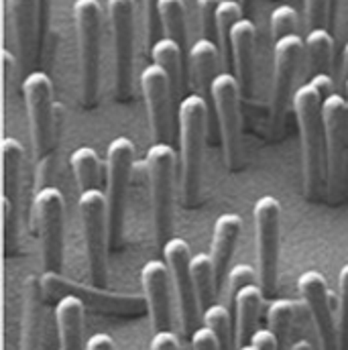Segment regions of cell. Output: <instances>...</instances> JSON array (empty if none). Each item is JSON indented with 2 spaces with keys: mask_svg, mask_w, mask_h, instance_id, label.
Wrapping results in <instances>:
<instances>
[{
  "mask_svg": "<svg viewBox=\"0 0 348 350\" xmlns=\"http://www.w3.org/2000/svg\"><path fill=\"white\" fill-rule=\"evenodd\" d=\"M14 55L8 49H2V70H4V94L8 92V82H10V74H12V66H14Z\"/></svg>",
  "mask_w": 348,
  "mask_h": 350,
  "instance_id": "46",
  "label": "cell"
},
{
  "mask_svg": "<svg viewBox=\"0 0 348 350\" xmlns=\"http://www.w3.org/2000/svg\"><path fill=\"white\" fill-rule=\"evenodd\" d=\"M347 98H348V80H347Z\"/></svg>",
  "mask_w": 348,
  "mask_h": 350,
  "instance_id": "51",
  "label": "cell"
},
{
  "mask_svg": "<svg viewBox=\"0 0 348 350\" xmlns=\"http://www.w3.org/2000/svg\"><path fill=\"white\" fill-rule=\"evenodd\" d=\"M263 293L261 285L253 283L247 285L245 289H241L232 301L235 306V338H237V349L251 345L253 334L257 332V320L261 314L263 306Z\"/></svg>",
  "mask_w": 348,
  "mask_h": 350,
  "instance_id": "22",
  "label": "cell"
},
{
  "mask_svg": "<svg viewBox=\"0 0 348 350\" xmlns=\"http://www.w3.org/2000/svg\"><path fill=\"white\" fill-rule=\"evenodd\" d=\"M2 218H4V241H6V251L12 247V243H14V232H16V220H14V216H16V206L8 200V198H4L2 196Z\"/></svg>",
  "mask_w": 348,
  "mask_h": 350,
  "instance_id": "40",
  "label": "cell"
},
{
  "mask_svg": "<svg viewBox=\"0 0 348 350\" xmlns=\"http://www.w3.org/2000/svg\"><path fill=\"white\" fill-rule=\"evenodd\" d=\"M347 100H348V98H347Z\"/></svg>",
  "mask_w": 348,
  "mask_h": 350,
  "instance_id": "53",
  "label": "cell"
},
{
  "mask_svg": "<svg viewBox=\"0 0 348 350\" xmlns=\"http://www.w3.org/2000/svg\"><path fill=\"white\" fill-rule=\"evenodd\" d=\"M334 51V39L326 27L310 29L304 39V53H306V68L310 76L328 74V66Z\"/></svg>",
  "mask_w": 348,
  "mask_h": 350,
  "instance_id": "25",
  "label": "cell"
},
{
  "mask_svg": "<svg viewBox=\"0 0 348 350\" xmlns=\"http://www.w3.org/2000/svg\"><path fill=\"white\" fill-rule=\"evenodd\" d=\"M304 57V39L299 35H287L275 41L273 51V96H271V114L273 124L281 126L285 110L293 100L291 88L297 74V66Z\"/></svg>",
  "mask_w": 348,
  "mask_h": 350,
  "instance_id": "16",
  "label": "cell"
},
{
  "mask_svg": "<svg viewBox=\"0 0 348 350\" xmlns=\"http://www.w3.org/2000/svg\"><path fill=\"white\" fill-rule=\"evenodd\" d=\"M189 340H191V349L193 350H220L216 334L210 328H206V326H200L189 336Z\"/></svg>",
  "mask_w": 348,
  "mask_h": 350,
  "instance_id": "41",
  "label": "cell"
},
{
  "mask_svg": "<svg viewBox=\"0 0 348 350\" xmlns=\"http://www.w3.org/2000/svg\"><path fill=\"white\" fill-rule=\"evenodd\" d=\"M135 165V143L129 137H116L106 151V202H108V232L110 247L122 243V224L126 208V189Z\"/></svg>",
  "mask_w": 348,
  "mask_h": 350,
  "instance_id": "5",
  "label": "cell"
},
{
  "mask_svg": "<svg viewBox=\"0 0 348 350\" xmlns=\"http://www.w3.org/2000/svg\"><path fill=\"white\" fill-rule=\"evenodd\" d=\"M191 279H193V287H196V297H198L200 312H206L214 304V297L218 295L214 262H212L210 255L196 253L191 257Z\"/></svg>",
  "mask_w": 348,
  "mask_h": 350,
  "instance_id": "27",
  "label": "cell"
},
{
  "mask_svg": "<svg viewBox=\"0 0 348 350\" xmlns=\"http://www.w3.org/2000/svg\"><path fill=\"white\" fill-rule=\"evenodd\" d=\"M330 4H332V0H304L306 23H308L310 29H318V27L326 25L328 12H330Z\"/></svg>",
  "mask_w": 348,
  "mask_h": 350,
  "instance_id": "37",
  "label": "cell"
},
{
  "mask_svg": "<svg viewBox=\"0 0 348 350\" xmlns=\"http://www.w3.org/2000/svg\"><path fill=\"white\" fill-rule=\"evenodd\" d=\"M326 133V191L338 200L348 177V100L332 94L322 102Z\"/></svg>",
  "mask_w": 348,
  "mask_h": 350,
  "instance_id": "6",
  "label": "cell"
},
{
  "mask_svg": "<svg viewBox=\"0 0 348 350\" xmlns=\"http://www.w3.org/2000/svg\"><path fill=\"white\" fill-rule=\"evenodd\" d=\"M12 23L21 70L31 74V64L39 57V0H6Z\"/></svg>",
  "mask_w": 348,
  "mask_h": 350,
  "instance_id": "18",
  "label": "cell"
},
{
  "mask_svg": "<svg viewBox=\"0 0 348 350\" xmlns=\"http://www.w3.org/2000/svg\"><path fill=\"white\" fill-rule=\"evenodd\" d=\"M35 222L41 237V257L47 273L57 275L64 265V196L57 187H39L33 200Z\"/></svg>",
  "mask_w": 348,
  "mask_h": 350,
  "instance_id": "12",
  "label": "cell"
},
{
  "mask_svg": "<svg viewBox=\"0 0 348 350\" xmlns=\"http://www.w3.org/2000/svg\"><path fill=\"white\" fill-rule=\"evenodd\" d=\"M338 289H340V324H338L340 350H348V262L343 265L338 273Z\"/></svg>",
  "mask_w": 348,
  "mask_h": 350,
  "instance_id": "36",
  "label": "cell"
},
{
  "mask_svg": "<svg viewBox=\"0 0 348 350\" xmlns=\"http://www.w3.org/2000/svg\"><path fill=\"white\" fill-rule=\"evenodd\" d=\"M243 8H245V14H251L253 6H255V0H241Z\"/></svg>",
  "mask_w": 348,
  "mask_h": 350,
  "instance_id": "48",
  "label": "cell"
},
{
  "mask_svg": "<svg viewBox=\"0 0 348 350\" xmlns=\"http://www.w3.org/2000/svg\"><path fill=\"white\" fill-rule=\"evenodd\" d=\"M191 249L183 239H170L163 247V261L168 262L172 273L177 306H179V318L183 324L185 334H193L198 330L200 320V306L196 297V287L191 279Z\"/></svg>",
  "mask_w": 348,
  "mask_h": 350,
  "instance_id": "13",
  "label": "cell"
},
{
  "mask_svg": "<svg viewBox=\"0 0 348 350\" xmlns=\"http://www.w3.org/2000/svg\"><path fill=\"white\" fill-rule=\"evenodd\" d=\"M78 210L82 220L88 269L92 285L104 289L106 285V249L110 243L108 232V202L100 189L82 191L78 198Z\"/></svg>",
  "mask_w": 348,
  "mask_h": 350,
  "instance_id": "7",
  "label": "cell"
},
{
  "mask_svg": "<svg viewBox=\"0 0 348 350\" xmlns=\"http://www.w3.org/2000/svg\"><path fill=\"white\" fill-rule=\"evenodd\" d=\"M141 92L147 106L149 126H151V139L153 143H170L174 139L172 129V100H174V88L168 72L159 68L157 64L145 66L141 72Z\"/></svg>",
  "mask_w": 348,
  "mask_h": 350,
  "instance_id": "14",
  "label": "cell"
},
{
  "mask_svg": "<svg viewBox=\"0 0 348 350\" xmlns=\"http://www.w3.org/2000/svg\"><path fill=\"white\" fill-rule=\"evenodd\" d=\"M177 153L170 143H153L145 157V172L151 187L153 226L157 247L163 249L170 241L174 220V187Z\"/></svg>",
  "mask_w": 348,
  "mask_h": 350,
  "instance_id": "3",
  "label": "cell"
},
{
  "mask_svg": "<svg viewBox=\"0 0 348 350\" xmlns=\"http://www.w3.org/2000/svg\"><path fill=\"white\" fill-rule=\"evenodd\" d=\"M135 12L137 0H108V18L114 43V90L118 100H129L135 72Z\"/></svg>",
  "mask_w": 348,
  "mask_h": 350,
  "instance_id": "11",
  "label": "cell"
},
{
  "mask_svg": "<svg viewBox=\"0 0 348 350\" xmlns=\"http://www.w3.org/2000/svg\"><path fill=\"white\" fill-rule=\"evenodd\" d=\"M257 277H259V273H255V269L251 265H235L228 271V295H230V301H235V297H237V293L241 289H245L247 285L257 283Z\"/></svg>",
  "mask_w": 348,
  "mask_h": 350,
  "instance_id": "35",
  "label": "cell"
},
{
  "mask_svg": "<svg viewBox=\"0 0 348 350\" xmlns=\"http://www.w3.org/2000/svg\"><path fill=\"white\" fill-rule=\"evenodd\" d=\"M151 350H179V338L172 330L155 332L151 340Z\"/></svg>",
  "mask_w": 348,
  "mask_h": 350,
  "instance_id": "43",
  "label": "cell"
},
{
  "mask_svg": "<svg viewBox=\"0 0 348 350\" xmlns=\"http://www.w3.org/2000/svg\"><path fill=\"white\" fill-rule=\"evenodd\" d=\"M23 96L27 104L31 141L39 161L51 159L55 143V112H53V84L45 72H31L23 80Z\"/></svg>",
  "mask_w": 348,
  "mask_h": 350,
  "instance_id": "8",
  "label": "cell"
},
{
  "mask_svg": "<svg viewBox=\"0 0 348 350\" xmlns=\"http://www.w3.org/2000/svg\"><path fill=\"white\" fill-rule=\"evenodd\" d=\"M322 102L324 98L310 82L297 88L291 100L302 135L306 196L312 200L320 198V193L326 189V133Z\"/></svg>",
  "mask_w": 348,
  "mask_h": 350,
  "instance_id": "1",
  "label": "cell"
},
{
  "mask_svg": "<svg viewBox=\"0 0 348 350\" xmlns=\"http://www.w3.org/2000/svg\"><path fill=\"white\" fill-rule=\"evenodd\" d=\"M343 74L348 80V43L345 45V51H343Z\"/></svg>",
  "mask_w": 348,
  "mask_h": 350,
  "instance_id": "47",
  "label": "cell"
},
{
  "mask_svg": "<svg viewBox=\"0 0 348 350\" xmlns=\"http://www.w3.org/2000/svg\"><path fill=\"white\" fill-rule=\"evenodd\" d=\"M245 8L241 4V0H222V4L218 6V14H216V35L220 39V51H222V59L228 62V55H232V47H230V37H232V29L235 25L245 18Z\"/></svg>",
  "mask_w": 348,
  "mask_h": 350,
  "instance_id": "32",
  "label": "cell"
},
{
  "mask_svg": "<svg viewBox=\"0 0 348 350\" xmlns=\"http://www.w3.org/2000/svg\"><path fill=\"white\" fill-rule=\"evenodd\" d=\"M159 18L161 27L165 29V37L174 39L181 45L187 43V8L185 0H159Z\"/></svg>",
  "mask_w": 348,
  "mask_h": 350,
  "instance_id": "31",
  "label": "cell"
},
{
  "mask_svg": "<svg viewBox=\"0 0 348 350\" xmlns=\"http://www.w3.org/2000/svg\"><path fill=\"white\" fill-rule=\"evenodd\" d=\"M255 41H257V27L255 23L245 16L241 18L230 37V47H232V62L237 70V80L241 84L243 96L251 98L253 96V74H255Z\"/></svg>",
  "mask_w": 348,
  "mask_h": 350,
  "instance_id": "19",
  "label": "cell"
},
{
  "mask_svg": "<svg viewBox=\"0 0 348 350\" xmlns=\"http://www.w3.org/2000/svg\"><path fill=\"white\" fill-rule=\"evenodd\" d=\"M202 322L206 328H210L216 334L220 350H239L237 349V338L232 334L230 312L226 306L212 304L206 312H202Z\"/></svg>",
  "mask_w": 348,
  "mask_h": 350,
  "instance_id": "33",
  "label": "cell"
},
{
  "mask_svg": "<svg viewBox=\"0 0 348 350\" xmlns=\"http://www.w3.org/2000/svg\"><path fill=\"white\" fill-rule=\"evenodd\" d=\"M84 350H114V340L108 334H94L86 342Z\"/></svg>",
  "mask_w": 348,
  "mask_h": 350,
  "instance_id": "45",
  "label": "cell"
},
{
  "mask_svg": "<svg viewBox=\"0 0 348 350\" xmlns=\"http://www.w3.org/2000/svg\"><path fill=\"white\" fill-rule=\"evenodd\" d=\"M70 163H72V172L76 175L80 193L82 191H90V189H98L100 175H102V165H100L98 153L92 147H88V145L78 147L72 153Z\"/></svg>",
  "mask_w": 348,
  "mask_h": 350,
  "instance_id": "29",
  "label": "cell"
},
{
  "mask_svg": "<svg viewBox=\"0 0 348 350\" xmlns=\"http://www.w3.org/2000/svg\"><path fill=\"white\" fill-rule=\"evenodd\" d=\"M23 161H25L23 145L12 137H4L2 139V175H4L2 185H4V198H8L14 206L21 193Z\"/></svg>",
  "mask_w": 348,
  "mask_h": 350,
  "instance_id": "26",
  "label": "cell"
},
{
  "mask_svg": "<svg viewBox=\"0 0 348 350\" xmlns=\"http://www.w3.org/2000/svg\"><path fill=\"white\" fill-rule=\"evenodd\" d=\"M297 289L302 293L304 306L310 312L316 334L322 350H340L338 326L332 312V295L328 283L320 271H306L297 279Z\"/></svg>",
  "mask_w": 348,
  "mask_h": 350,
  "instance_id": "15",
  "label": "cell"
},
{
  "mask_svg": "<svg viewBox=\"0 0 348 350\" xmlns=\"http://www.w3.org/2000/svg\"><path fill=\"white\" fill-rule=\"evenodd\" d=\"M43 349V287L39 279H27L25 312H23V336L21 350Z\"/></svg>",
  "mask_w": 348,
  "mask_h": 350,
  "instance_id": "24",
  "label": "cell"
},
{
  "mask_svg": "<svg viewBox=\"0 0 348 350\" xmlns=\"http://www.w3.org/2000/svg\"><path fill=\"white\" fill-rule=\"evenodd\" d=\"M78 47H80V86L82 102L92 108L98 102L100 59H102V8L98 0L74 2Z\"/></svg>",
  "mask_w": 348,
  "mask_h": 350,
  "instance_id": "4",
  "label": "cell"
},
{
  "mask_svg": "<svg viewBox=\"0 0 348 350\" xmlns=\"http://www.w3.org/2000/svg\"><path fill=\"white\" fill-rule=\"evenodd\" d=\"M151 57L153 64H157L159 68H163L172 80V88H174V96L181 88V76H183V49L179 43H175L170 37H159L153 45H151Z\"/></svg>",
  "mask_w": 348,
  "mask_h": 350,
  "instance_id": "28",
  "label": "cell"
},
{
  "mask_svg": "<svg viewBox=\"0 0 348 350\" xmlns=\"http://www.w3.org/2000/svg\"><path fill=\"white\" fill-rule=\"evenodd\" d=\"M255 239H257V273L265 297L275 295L277 267H279V239H281V204L267 193L255 202Z\"/></svg>",
  "mask_w": 348,
  "mask_h": 350,
  "instance_id": "9",
  "label": "cell"
},
{
  "mask_svg": "<svg viewBox=\"0 0 348 350\" xmlns=\"http://www.w3.org/2000/svg\"><path fill=\"white\" fill-rule=\"evenodd\" d=\"M51 23V0H39V51L43 49Z\"/></svg>",
  "mask_w": 348,
  "mask_h": 350,
  "instance_id": "42",
  "label": "cell"
},
{
  "mask_svg": "<svg viewBox=\"0 0 348 350\" xmlns=\"http://www.w3.org/2000/svg\"><path fill=\"white\" fill-rule=\"evenodd\" d=\"M299 312H302V304H297L293 299H273L271 301L269 312H267V320H269V328L277 336L279 350L285 349V340H287L291 326L297 320Z\"/></svg>",
  "mask_w": 348,
  "mask_h": 350,
  "instance_id": "30",
  "label": "cell"
},
{
  "mask_svg": "<svg viewBox=\"0 0 348 350\" xmlns=\"http://www.w3.org/2000/svg\"><path fill=\"white\" fill-rule=\"evenodd\" d=\"M55 322L62 350H82L84 334V301L82 297L68 293L55 306Z\"/></svg>",
  "mask_w": 348,
  "mask_h": 350,
  "instance_id": "23",
  "label": "cell"
},
{
  "mask_svg": "<svg viewBox=\"0 0 348 350\" xmlns=\"http://www.w3.org/2000/svg\"><path fill=\"white\" fill-rule=\"evenodd\" d=\"M310 84L320 92V96H322L324 100H326L328 96L336 94V92H334V80H332L330 74H316V76L310 78Z\"/></svg>",
  "mask_w": 348,
  "mask_h": 350,
  "instance_id": "44",
  "label": "cell"
},
{
  "mask_svg": "<svg viewBox=\"0 0 348 350\" xmlns=\"http://www.w3.org/2000/svg\"><path fill=\"white\" fill-rule=\"evenodd\" d=\"M179 149H181V196L185 206H193L200 196L202 157L208 126V100L193 92L187 94L177 108Z\"/></svg>",
  "mask_w": 348,
  "mask_h": 350,
  "instance_id": "2",
  "label": "cell"
},
{
  "mask_svg": "<svg viewBox=\"0 0 348 350\" xmlns=\"http://www.w3.org/2000/svg\"><path fill=\"white\" fill-rule=\"evenodd\" d=\"M239 350H257V349H255L253 345H247V347H241V349H239Z\"/></svg>",
  "mask_w": 348,
  "mask_h": 350,
  "instance_id": "50",
  "label": "cell"
},
{
  "mask_svg": "<svg viewBox=\"0 0 348 350\" xmlns=\"http://www.w3.org/2000/svg\"><path fill=\"white\" fill-rule=\"evenodd\" d=\"M210 98L218 114L226 165L228 170H239L243 157V112H241L243 90L237 76L228 72H220L212 84Z\"/></svg>",
  "mask_w": 348,
  "mask_h": 350,
  "instance_id": "10",
  "label": "cell"
},
{
  "mask_svg": "<svg viewBox=\"0 0 348 350\" xmlns=\"http://www.w3.org/2000/svg\"><path fill=\"white\" fill-rule=\"evenodd\" d=\"M269 25H271V35L275 41H279L287 35H297V27H299L297 10L291 4H279L273 8Z\"/></svg>",
  "mask_w": 348,
  "mask_h": 350,
  "instance_id": "34",
  "label": "cell"
},
{
  "mask_svg": "<svg viewBox=\"0 0 348 350\" xmlns=\"http://www.w3.org/2000/svg\"><path fill=\"white\" fill-rule=\"evenodd\" d=\"M141 285L155 332L172 330V273L168 262L151 259L141 269Z\"/></svg>",
  "mask_w": 348,
  "mask_h": 350,
  "instance_id": "17",
  "label": "cell"
},
{
  "mask_svg": "<svg viewBox=\"0 0 348 350\" xmlns=\"http://www.w3.org/2000/svg\"><path fill=\"white\" fill-rule=\"evenodd\" d=\"M243 228V220L239 214H222L218 216L216 224H214V234H212V251L210 257L214 262V273H216V289L220 291L226 275H228V265L232 261L235 249H237V241Z\"/></svg>",
  "mask_w": 348,
  "mask_h": 350,
  "instance_id": "20",
  "label": "cell"
},
{
  "mask_svg": "<svg viewBox=\"0 0 348 350\" xmlns=\"http://www.w3.org/2000/svg\"><path fill=\"white\" fill-rule=\"evenodd\" d=\"M222 59L220 45L214 43V39L202 37L198 39L189 51H187V62H189V72H191V82L198 88V94L204 98L210 96L212 84L218 76V66Z\"/></svg>",
  "mask_w": 348,
  "mask_h": 350,
  "instance_id": "21",
  "label": "cell"
},
{
  "mask_svg": "<svg viewBox=\"0 0 348 350\" xmlns=\"http://www.w3.org/2000/svg\"><path fill=\"white\" fill-rule=\"evenodd\" d=\"M143 10H145V29H147V41L153 45L159 37L161 18H159V0H143Z\"/></svg>",
  "mask_w": 348,
  "mask_h": 350,
  "instance_id": "39",
  "label": "cell"
},
{
  "mask_svg": "<svg viewBox=\"0 0 348 350\" xmlns=\"http://www.w3.org/2000/svg\"><path fill=\"white\" fill-rule=\"evenodd\" d=\"M59 350H62V349H59Z\"/></svg>",
  "mask_w": 348,
  "mask_h": 350,
  "instance_id": "52",
  "label": "cell"
},
{
  "mask_svg": "<svg viewBox=\"0 0 348 350\" xmlns=\"http://www.w3.org/2000/svg\"><path fill=\"white\" fill-rule=\"evenodd\" d=\"M289 350H310V345H308L306 340H299L297 345H293Z\"/></svg>",
  "mask_w": 348,
  "mask_h": 350,
  "instance_id": "49",
  "label": "cell"
},
{
  "mask_svg": "<svg viewBox=\"0 0 348 350\" xmlns=\"http://www.w3.org/2000/svg\"><path fill=\"white\" fill-rule=\"evenodd\" d=\"M222 4V0H198V10H200V18H202V29H204V37L212 39L216 33V14H218V6Z\"/></svg>",
  "mask_w": 348,
  "mask_h": 350,
  "instance_id": "38",
  "label": "cell"
}]
</instances>
